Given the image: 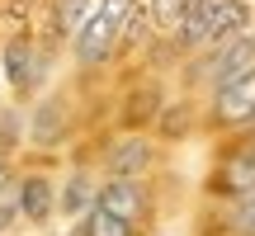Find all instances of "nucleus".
Returning <instances> with one entry per match:
<instances>
[{"label":"nucleus","instance_id":"1","mask_svg":"<svg viewBox=\"0 0 255 236\" xmlns=\"http://www.w3.org/2000/svg\"><path fill=\"white\" fill-rule=\"evenodd\" d=\"M241 28H246V5H241V0H203V5H194L189 14L180 19V38L184 43H203V38L222 43V38L241 33Z\"/></svg>","mask_w":255,"mask_h":236},{"label":"nucleus","instance_id":"2","mask_svg":"<svg viewBox=\"0 0 255 236\" xmlns=\"http://www.w3.org/2000/svg\"><path fill=\"white\" fill-rule=\"evenodd\" d=\"M251 62H255V33H232V38H222L218 47H213V57H208V66H203V76H208L213 85H232L237 76H246L251 71Z\"/></svg>","mask_w":255,"mask_h":236},{"label":"nucleus","instance_id":"3","mask_svg":"<svg viewBox=\"0 0 255 236\" xmlns=\"http://www.w3.org/2000/svg\"><path fill=\"white\" fill-rule=\"evenodd\" d=\"M95 208L132 227V218H142V213H146V194H142V184H137V180H109L104 189H95Z\"/></svg>","mask_w":255,"mask_h":236},{"label":"nucleus","instance_id":"4","mask_svg":"<svg viewBox=\"0 0 255 236\" xmlns=\"http://www.w3.org/2000/svg\"><path fill=\"white\" fill-rule=\"evenodd\" d=\"M114 33H119V24H114L104 9H90V14L76 24V57H81V62H100L114 47Z\"/></svg>","mask_w":255,"mask_h":236},{"label":"nucleus","instance_id":"5","mask_svg":"<svg viewBox=\"0 0 255 236\" xmlns=\"http://www.w3.org/2000/svg\"><path fill=\"white\" fill-rule=\"evenodd\" d=\"M213 114H218V123H251L255 118V71L237 76L232 85H222Z\"/></svg>","mask_w":255,"mask_h":236},{"label":"nucleus","instance_id":"6","mask_svg":"<svg viewBox=\"0 0 255 236\" xmlns=\"http://www.w3.org/2000/svg\"><path fill=\"white\" fill-rule=\"evenodd\" d=\"M146 165H151V146H146V137H123V142L114 146V156H109L114 180H132V175H142Z\"/></svg>","mask_w":255,"mask_h":236},{"label":"nucleus","instance_id":"7","mask_svg":"<svg viewBox=\"0 0 255 236\" xmlns=\"http://www.w3.org/2000/svg\"><path fill=\"white\" fill-rule=\"evenodd\" d=\"M52 184L43 180V175H28L24 184H19V213H24L28 222H47L52 218Z\"/></svg>","mask_w":255,"mask_h":236},{"label":"nucleus","instance_id":"8","mask_svg":"<svg viewBox=\"0 0 255 236\" xmlns=\"http://www.w3.org/2000/svg\"><path fill=\"white\" fill-rule=\"evenodd\" d=\"M5 76H9L14 90H28V85H33L38 66H33V47H28L24 38H9V47H5Z\"/></svg>","mask_w":255,"mask_h":236},{"label":"nucleus","instance_id":"9","mask_svg":"<svg viewBox=\"0 0 255 236\" xmlns=\"http://www.w3.org/2000/svg\"><path fill=\"white\" fill-rule=\"evenodd\" d=\"M218 184H222L227 194H241V199L255 194V151H237L227 165H222V180H218Z\"/></svg>","mask_w":255,"mask_h":236},{"label":"nucleus","instance_id":"10","mask_svg":"<svg viewBox=\"0 0 255 236\" xmlns=\"http://www.w3.org/2000/svg\"><path fill=\"white\" fill-rule=\"evenodd\" d=\"M85 208H95V184H90V175H71V184H66V194H62V213H85Z\"/></svg>","mask_w":255,"mask_h":236},{"label":"nucleus","instance_id":"11","mask_svg":"<svg viewBox=\"0 0 255 236\" xmlns=\"http://www.w3.org/2000/svg\"><path fill=\"white\" fill-rule=\"evenodd\" d=\"M85 236H132V227L119 218H109V213L90 208V222H85Z\"/></svg>","mask_w":255,"mask_h":236},{"label":"nucleus","instance_id":"12","mask_svg":"<svg viewBox=\"0 0 255 236\" xmlns=\"http://www.w3.org/2000/svg\"><path fill=\"white\" fill-rule=\"evenodd\" d=\"M151 19L161 28H175L184 19V0H151Z\"/></svg>","mask_w":255,"mask_h":236},{"label":"nucleus","instance_id":"13","mask_svg":"<svg viewBox=\"0 0 255 236\" xmlns=\"http://www.w3.org/2000/svg\"><path fill=\"white\" fill-rule=\"evenodd\" d=\"M14 218H19V184L5 180V184H0V232H5Z\"/></svg>","mask_w":255,"mask_h":236},{"label":"nucleus","instance_id":"14","mask_svg":"<svg viewBox=\"0 0 255 236\" xmlns=\"http://www.w3.org/2000/svg\"><path fill=\"white\" fill-rule=\"evenodd\" d=\"M232 227H237L241 236H255V194H246L237 208V218H232Z\"/></svg>","mask_w":255,"mask_h":236},{"label":"nucleus","instance_id":"15","mask_svg":"<svg viewBox=\"0 0 255 236\" xmlns=\"http://www.w3.org/2000/svg\"><path fill=\"white\" fill-rule=\"evenodd\" d=\"M38 142H57V104L38 114Z\"/></svg>","mask_w":255,"mask_h":236},{"label":"nucleus","instance_id":"16","mask_svg":"<svg viewBox=\"0 0 255 236\" xmlns=\"http://www.w3.org/2000/svg\"><path fill=\"white\" fill-rule=\"evenodd\" d=\"M95 9H104V14H109L114 24H123V19L132 14V0H100V5H95Z\"/></svg>","mask_w":255,"mask_h":236},{"label":"nucleus","instance_id":"17","mask_svg":"<svg viewBox=\"0 0 255 236\" xmlns=\"http://www.w3.org/2000/svg\"><path fill=\"white\" fill-rule=\"evenodd\" d=\"M81 9H85V0H62V24H66V28H76Z\"/></svg>","mask_w":255,"mask_h":236},{"label":"nucleus","instance_id":"18","mask_svg":"<svg viewBox=\"0 0 255 236\" xmlns=\"http://www.w3.org/2000/svg\"><path fill=\"white\" fill-rule=\"evenodd\" d=\"M0 184H5V151H0Z\"/></svg>","mask_w":255,"mask_h":236},{"label":"nucleus","instance_id":"19","mask_svg":"<svg viewBox=\"0 0 255 236\" xmlns=\"http://www.w3.org/2000/svg\"><path fill=\"white\" fill-rule=\"evenodd\" d=\"M194 5H203V0H184V14H189V9H194Z\"/></svg>","mask_w":255,"mask_h":236}]
</instances>
